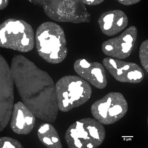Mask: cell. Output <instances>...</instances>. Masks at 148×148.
<instances>
[{"mask_svg":"<svg viewBox=\"0 0 148 148\" xmlns=\"http://www.w3.org/2000/svg\"><path fill=\"white\" fill-rule=\"evenodd\" d=\"M10 69L23 103L35 116L48 122H54L59 109L55 85L50 76L20 54L13 56Z\"/></svg>","mask_w":148,"mask_h":148,"instance_id":"obj_1","label":"cell"},{"mask_svg":"<svg viewBox=\"0 0 148 148\" xmlns=\"http://www.w3.org/2000/svg\"><path fill=\"white\" fill-rule=\"evenodd\" d=\"M35 38L38 53L46 62L58 64L66 58V41L64 30L59 25L49 21L42 23L37 29Z\"/></svg>","mask_w":148,"mask_h":148,"instance_id":"obj_2","label":"cell"},{"mask_svg":"<svg viewBox=\"0 0 148 148\" xmlns=\"http://www.w3.org/2000/svg\"><path fill=\"white\" fill-rule=\"evenodd\" d=\"M55 87L58 109L64 112L84 104L92 93L88 83L75 75L62 77L57 81Z\"/></svg>","mask_w":148,"mask_h":148,"instance_id":"obj_3","label":"cell"},{"mask_svg":"<svg viewBox=\"0 0 148 148\" xmlns=\"http://www.w3.org/2000/svg\"><path fill=\"white\" fill-rule=\"evenodd\" d=\"M105 136L102 124L95 119L86 118L71 125L64 138L69 148H96L102 144Z\"/></svg>","mask_w":148,"mask_h":148,"instance_id":"obj_4","label":"cell"},{"mask_svg":"<svg viewBox=\"0 0 148 148\" xmlns=\"http://www.w3.org/2000/svg\"><path fill=\"white\" fill-rule=\"evenodd\" d=\"M42 7L47 16L59 22L74 23H88L92 20L82 0H29Z\"/></svg>","mask_w":148,"mask_h":148,"instance_id":"obj_5","label":"cell"},{"mask_svg":"<svg viewBox=\"0 0 148 148\" xmlns=\"http://www.w3.org/2000/svg\"><path fill=\"white\" fill-rule=\"evenodd\" d=\"M34 32L32 26L25 21L7 19L0 25V47L22 53L33 49Z\"/></svg>","mask_w":148,"mask_h":148,"instance_id":"obj_6","label":"cell"},{"mask_svg":"<svg viewBox=\"0 0 148 148\" xmlns=\"http://www.w3.org/2000/svg\"><path fill=\"white\" fill-rule=\"evenodd\" d=\"M128 108L127 102L121 93L110 92L91 105L94 118L103 125L113 124L122 118Z\"/></svg>","mask_w":148,"mask_h":148,"instance_id":"obj_7","label":"cell"},{"mask_svg":"<svg viewBox=\"0 0 148 148\" xmlns=\"http://www.w3.org/2000/svg\"><path fill=\"white\" fill-rule=\"evenodd\" d=\"M137 28L131 26L119 35L104 41L101 49L106 56L113 58L123 60L131 54L136 40Z\"/></svg>","mask_w":148,"mask_h":148,"instance_id":"obj_8","label":"cell"},{"mask_svg":"<svg viewBox=\"0 0 148 148\" xmlns=\"http://www.w3.org/2000/svg\"><path fill=\"white\" fill-rule=\"evenodd\" d=\"M102 63L110 74L119 82L137 84L144 79L143 69L135 63L106 57L103 59Z\"/></svg>","mask_w":148,"mask_h":148,"instance_id":"obj_9","label":"cell"},{"mask_svg":"<svg viewBox=\"0 0 148 148\" xmlns=\"http://www.w3.org/2000/svg\"><path fill=\"white\" fill-rule=\"evenodd\" d=\"M73 67L80 77L99 89L105 88L107 80L103 66L97 62H90L79 58L75 62Z\"/></svg>","mask_w":148,"mask_h":148,"instance_id":"obj_10","label":"cell"},{"mask_svg":"<svg viewBox=\"0 0 148 148\" xmlns=\"http://www.w3.org/2000/svg\"><path fill=\"white\" fill-rule=\"evenodd\" d=\"M35 121V116L22 102L18 101L14 104L10 127L14 133L21 135L29 134L34 127Z\"/></svg>","mask_w":148,"mask_h":148,"instance_id":"obj_11","label":"cell"},{"mask_svg":"<svg viewBox=\"0 0 148 148\" xmlns=\"http://www.w3.org/2000/svg\"><path fill=\"white\" fill-rule=\"evenodd\" d=\"M128 22L125 13L118 9L103 12L98 20L101 32L108 36H114L123 31L127 26Z\"/></svg>","mask_w":148,"mask_h":148,"instance_id":"obj_12","label":"cell"},{"mask_svg":"<svg viewBox=\"0 0 148 148\" xmlns=\"http://www.w3.org/2000/svg\"><path fill=\"white\" fill-rule=\"evenodd\" d=\"M37 135L39 140L47 148L62 147L57 131L49 122L44 123L40 126Z\"/></svg>","mask_w":148,"mask_h":148,"instance_id":"obj_13","label":"cell"},{"mask_svg":"<svg viewBox=\"0 0 148 148\" xmlns=\"http://www.w3.org/2000/svg\"><path fill=\"white\" fill-rule=\"evenodd\" d=\"M141 64L145 70L148 72V40L143 41L140 45L139 52Z\"/></svg>","mask_w":148,"mask_h":148,"instance_id":"obj_14","label":"cell"},{"mask_svg":"<svg viewBox=\"0 0 148 148\" xmlns=\"http://www.w3.org/2000/svg\"><path fill=\"white\" fill-rule=\"evenodd\" d=\"M21 143L18 140L8 136L0 137V148H23Z\"/></svg>","mask_w":148,"mask_h":148,"instance_id":"obj_15","label":"cell"},{"mask_svg":"<svg viewBox=\"0 0 148 148\" xmlns=\"http://www.w3.org/2000/svg\"><path fill=\"white\" fill-rule=\"evenodd\" d=\"M120 4L124 5H130L139 3L140 0H117Z\"/></svg>","mask_w":148,"mask_h":148,"instance_id":"obj_16","label":"cell"},{"mask_svg":"<svg viewBox=\"0 0 148 148\" xmlns=\"http://www.w3.org/2000/svg\"><path fill=\"white\" fill-rule=\"evenodd\" d=\"M83 3L85 4L89 5H95L99 4L102 3L104 0H82Z\"/></svg>","mask_w":148,"mask_h":148,"instance_id":"obj_17","label":"cell"},{"mask_svg":"<svg viewBox=\"0 0 148 148\" xmlns=\"http://www.w3.org/2000/svg\"><path fill=\"white\" fill-rule=\"evenodd\" d=\"M9 3L8 0H0V10H2L6 8Z\"/></svg>","mask_w":148,"mask_h":148,"instance_id":"obj_18","label":"cell"}]
</instances>
